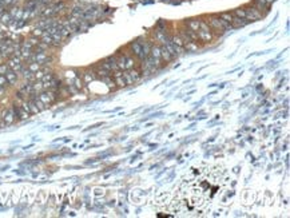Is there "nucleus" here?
<instances>
[{
  "label": "nucleus",
  "mask_w": 290,
  "mask_h": 218,
  "mask_svg": "<svg viewBox=\"0 0 290 218\" xmlns=\"http://www.w3.org/2000/svg\"><path fill=\"white\" fill-rule=\"evenodd\" d=\"M223 170L219 167L191 169L178 189L174 210L177 213H203L222 193Z\"/></svg>",
  "instance_id": "nucleus-1"
},
{
  "label": "nucleus",
  "mask_w": 290,
  "mask_h": 218,
  "mask_svg": "<svg viewBox=\"0 0 290 218\" xmlns=\"http://www.w3.org/2000/svg\"><path fill=\"white\" fill-rule=\"evenodd\" d=\"M245 12H246V19H247L249 21H254V20H258V19H261V17L263 16L262 15V12H261L259 10H257L255 7H253V6H250V7H246L245 8Z\"/></svg>",
  "instance_id": "nucleus-2"
},
{
  "label": "nucleus",
  "mask_w": 290,
  "mask_h": 218,
  "mask_svg": "<svg viewBox=\"0 0 290 218\" xmlns=\"http://www.w3.org/2000/svg\"><path fill=\"white\" fill-rule=\"evenodd\" d=\"M249 24V20L246 17H238V16H233V20H231V25L233 28H242L245 25Z\"/></svg>",
  "instance_id": "nucleus-3"
},
{
  "label": "nucleus",
  "mask_w": 290,
  "mask_h": 218,
  "mask_svg": "<svg viewBox=\"0 0 290 218\" xmlns=\"http://www.w3.org/2000/svg\"><path fill=\"white\" fill-rule=\"evenodd\" d=\"M3 119H4V124H12L13 122H15V114H13V110L12 109H8L6 110L4 115H3Z\"/></svg>",
  "instance_id": "nucleus-4"
},
{
  "label": "nucleus",
  "mask_w": 290,
  "mask_h": 218,
  "mask_svg": "<svg viewBox=\"0 0 290 218\" xmlns=\"http://www.w3.org/2000/svg\"><path fill=\"white\" fill-rule=\"evenodd\" d=\"M198 39L201 40V42H210V40L213 39V35H211V32L210 31H203V29H198Z\"/></svg>",
  "instance_id": "nucleus-5"
},
{
  "label": "nucleus",
  "mask_w": 290,
  "mask_h": 218,
  "mask_svg": "<svg viewBox=\"0 0 290 218\" xmlns=\"http://www.w3.org/2000/svg\"><path fill=\"white\" fill-rule=\"evenodd\" d=\"M4 76H6L7 82H8V84H12V86L16 83V80H17V74L13 71V70H11V68L4 74Z\"/></svg>",
  "instance_id": "nucleus-6"
},
{
  "label": "nucleus",
  "mask_w": 290,
  "mask_h": 218,
  "mask_svg": "<svg viewBox=\"0 0 290 218\" xmlns=\"http://www.w3.org/2000/svg\"><path fill=\"white\" fill-rule=\"evenodd\" d=\"M160 58H162L163 60L166 62V63H168V62H171L172 59H174V56H172V55L168 52V50L166 48V46H164V44H163L162 47H160Z\"/></svg>",
  "instance_id": "nucleus-7"
},
{
  "label": "nucleus",
  "mask_w": 290,
  "mask_h": 218,
  "mask_svg": "<svg viewBox=\"0 0 290 218\" xmlns=\"http://www.w3.org/2000/svg\"><path fill=\"white\" fill-rule=\"evenodd\" d=\"M130 48H131V51H133V54L135 55V56H139L142 59V46H141V43L133 42L130 44Z\"/></svg>",
  "instance_id": "nucleus-8"
},
{
  "label": "nucleus",
  "mask_w": 290,
  "mask_h": 218,
  "mask_svg": "<svg viewBox=\"0 0 290 218\" xmlns=\"http://www.w3.org/2000/svg\"><path fill=\"white\" fill-rule=\"evenodd\" d=\"M141 46H142V59H145L150 55V51H151L153 46L150 44V42H145V43H142Z\"/></svg>",
  "instance_id": "nucleus-9"
},
{
  "label": "nucleus",
  "mask_w": 290,
  "mask_h": 218,
  "mask_svg": "<svg viewBox=\"0 0 290 218\" xmlns=\"http://www.w3.org/2000/svg\"><path fill=\"white\" fill-rule=\"evenodd\" d=\"M199 23H201L199 19H190L186 21L187 28L193 29V31H198V29H199Z\"/></svg>",
  "instance_id": "nucleus-10"
},
{
  "label": "nucleus",
  "mask_w": 290,
  "mask_h": 218,
  "mask_svg": "<svg viewBox=\"0 0 290 218\" xmlns=\"http://www.w3.org/2000/svg\"><path fill=\"white\" fill-rule=\"evenodd\" d=\"M95 78H96V75H95V72H92V71H84L83 72V82L84 83L92 82Z\"/></svg>",
  "instance_id": "nucleus-11"
},
{
  "label": "nucleus",
  "mask_w": 290,
  "mask_h": 218,
  "mask_svg": "<svg viewBox=\"0 0 290 218\" xmlns=\"http://www.w3.org/2000/svg\"><path fill=\"white\" fill-rule=\"evenodd\" d=\"M11 20H12V16L9 15L8 11H7V12L4 11V12L0 15V23H2V24H9Z\"/></svg>",
  "instance_id": "nucleus-12"
},
{
  "label": "nucleus",
  "mask_w": 290,
  "mask_h": 218,
  "mask_svg": "<svg viewBox=\"0 0 290 218\" xmlns=\"http://www.w3.org/2000/svg\"><path fill=\"white\" fill-rule=\"evenodd\" d=\"M95 75H96L98 78H106V76H110L111 75V72L110 71H107V70H104V68H102V67H99L96 71H95Z\"/></svg>",
  "instance_id": "nucleus-13"
},
{
  "label": "nucleus",
  "mask_w": 290,
  "mask_h": 218,
  "mask_svg": "<svg viewBox=\"0 0 290 218\" xmlns=\"http://www.w3.org/2000/svg\"><path fill=\"white\" fill-rule=\"evenodd\" d=\"M170 42L172 43V44H175V46H179V47H183L185 46V42L182 40V38L179 35H174L172 38L170 39Z\"/></svg>",
  "instance_id": "nucleus-14"
},
{
  "label": "nucleus",
  "mask_w": 290,
  "mask_h": 218,
  "mask_svg": "<svg viewBox=\"0 0 290 218\" xmlns=\"http://www.w3.org/2000/svg\"><path fill=\"white\" fill-rule=\"evenodd\" d=\"M72 86H74L76 90H82L83 88V80L80 79V76H75L74 78V80H72Z\"/></svg>",
  "instance_id": "nucleus-15"
},
{
  "label": "nucleus",
  "mask_w": 290,
  "mask_h": 218,
  "mask_svg": "<svg viewBox=\"0 0 290 218\" xmlns=\"http://www.w3.org/2000/svg\"><path fill=\"white\" fill-rule=\"evenodd\" d=\"M116 66H118V70H126V58L119 56L116 59Z\"/></svg>",
  "instance_id": "nucleus-16"
},
{
  "label": "nucleus",
  "mask_w": 290,
  "mask_h": 218,
  "mask_svg": "<svg viewBox=\"0 0 290 218\" xmlns=\"http://www.w3.org/2000/svg\"><path fill=\"white\" fill-rule=\"evenodd\" d=\"M114 80H115V84H116V86H119V87L127 86V84H126V80H124V78H123V75L114 76Z\"/></svg>",
  "instance_id": "nucleus-17"
},
{
  "label": "nucleus",
  "mask_w": 290,
  "mask_h": 218,
  "mask_svg": "<svg viewBox=\"0 0 290 218\" xmlns=\"http://www.w3.org/2000/svg\"><path fill=\"white\" fill-rule=\"evenodd\" d=\"M27 68L30 70L31 72H36V71H39V70H40V64L36 63V62H30L28 66H27Z\"/></svg>",
  "instance_id": "nucleus-18"
},
{
  "label": "nucleus",
  "mask_w": 290,
  "mask_h": 218,
  "mask_svg": "<svg viewBox=\"0 0 290 218\" xmlns=\"http://www.w3.org/2000/svg\"><path fill=\"white\" fill-rule=\"evenodd\" d=\"M128 74H130V76L133 78V80L134 82H137V80L141 79V74H139L138 70H134V68H130V71H128Z\"/></svg>",
  "instance_id": "nucleus-19"
},
{
  "label": "nucleus",
  "mask_w": 290,
  "mask_h": 218,
  "mask_svg": "<svg viewBox=\"0 0 290 218\" xmlns=\"http://www.w3.org/2000/svg\"><path fill=\"white\" fill-rule=\"evenodd\" d=\"M221 19H223V20H226V21H229V23H231V20H233V16L234 15L231 13V12H222L221 15H218Z\"/></svg>",
  "instance_id": "nucleus-20"
},
{
  "label": "nucleus",
  "mask_w": 290,
  "mask_h": 218,
  "mask_svg": "<svg viewBox=\"0 0 290 218\" xmlns=\"http://www.w3.org/2000/svg\"><path fill=\"white\" fill-rule=\"evenodd\" d=\"M27 102H28V106H30V111H31V114H38V113H39V110H38V107H36L35 102L32 101L31 98L28 99Z\"/></svg>",
  "instance_id": "nucleus-21"
},
{
  "label": "nucleus",
  "mask_w": 290,
  "mask_h": 218,
  "mask_svg": "<svg viewBox=\"0 0 290 218\" xmlns=\"http://www.w3.org/2000/svg\"><path fill=\"white\" fill-rule=\"evenodd\" d=\"M231 13H233L234 16H238V17H246L245 8H237V10H234Z\"/></svg>",
  "instance_id": "nucleus-22"
},
{
  "label": "nucleus",
  "mask_w": 290,
  "mask_h": 218,
  "mask_svg": "<svg viewBox=\"0 0 290 218\" xmlns=\"http://www.w3.org/2000/svg\"><path fill=\"white\" fill-rule=\"evenodd\" d=\"M102 80H103L104 83H107V86L110 88H115V80H111V75L106 76V78H102Z\"/></svg>",
  "instance_id": "nucleus-23"
},
{
  "label": "nucleus",
  "mask_w": 290,
  "mask_h": 218,
  "mask_svg": "<svg viewBox=\"0 0 290 218\" xmlns=\"http://www.w3.org/2000/svg\"><path fill=\"white\" fill-rule=\"evenodd\" d=\"M54 74L52 72H48V74H44V75H43V78H42V79H40V80H42V82H51V80H52L54 79Z\"/></svg>",
  "instance_id": "nucleus-24"
},
{
  "label": "nucleus",
  "mask_w": 290,
  "mask_h": 218,
  "mask_svg": "<svg viewBox=\"0 0 290 218\" xmlns=\"http://www.w3.org/2000/svg\"><path fill=\"white\" fill-rule=\"evenodd\" d=\"M122 75H123V78H124V80H126V84H133V83H134L133 78L130 76V74H128V72H123Z\"/></svg>",
  "instance_id": "nucleus-25"
},
{
  "label": "nucleus",
  "mask_w": 290,
  "mask_h": 218,
  "mask_svg": "<svg viewBox=\"0 0 290 218\" xmlns=\"http://www.w3.org/2000/svg\"><path fill=\"white\" fill-rule=\"evenodd\" d=\"M43 32H44V29H42V28H38L36 27L34 31H32V36H36V38H40V36L43 35Z\"/></svg>",
  "instance_id": "nucleus-26"
},
{
  "label": "nucleus",
  "mask_w": 290,
  "mask_h": 218,
  "mask_svg": "<svg viewBox=\"0 0 290 218\" xmlns=\"http://www.w3.org/2000/svg\"><path fill=\"white\" fill-rule=\"evenodd\" d=\"M134 66H135V62H134V59H131V58H126V68H134Z\"/></svg>",
  "instance_id": "nucleus-27"
},
{
  "label": "nucleus",
  "mask_w": 290,
  "mask_h": 218,
  "mask_svg": "<svg viewBox=\"0 0 290 218\" xmlns=\"http://www.w3.org/2000/svg\"><path fill=\"white\" fill-rule=\"evenodd\" d=\"M8 70H9V67H8V64H7V63L0 64V75H4Z\"/></svg>",
  "instance_id": "nucleus-28"
},
{
  "label": "nucleus",
  "mask_w": 290,
  "mask_h": 218,
  "mask_svg": "<svg viewBox=\"0 0 290 218\" xmlns=\"http://www.w3.org/2000/svg\"><path fill=\"white\" fill-rule=\"evenodd\" d=\"M7 84H8V82H7V79H6V76L4 75H0V87H7Z\"/></svg>",
  "instance_id": "nucleus-29"
},
{
  "label": "nucleus",
  "mask_w": 290,
  "mask_h": 218,
  "mask_svg": "<svg viewBox=\"0 0 290 218\" xmlns=\"http://www.w3.org/2000/svg\"><path fill=\"white\" fill-rule=\"evenodd\" d=\"M17 10H19L17 7H13V8H11V11H8V12H9V15H11L12 17H15V15H16V12H17Z\"/></svg>",
  "instance_id": "nucleus-30"
}]
</instances>
